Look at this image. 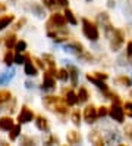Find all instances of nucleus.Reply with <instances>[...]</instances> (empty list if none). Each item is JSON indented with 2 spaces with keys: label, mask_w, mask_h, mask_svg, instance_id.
Returning a JSON list of instances; mask_svg holds the SVG:
<instances>
[{
  "label": "nucleus",
  "mask_w": 132,
  "mask_h": 146,
  "mask_svg": "<svg viewBox=\"0 0 132 146\" xmlns=\"http://www.w3.org/2000/svg\"><path fill=\"white\" fill-rule=\"evenodd\" d=\"M82 33H84V36L91 41L99 40V37H100V33H99L97 25L94 22H91L90 19H85V18L82 19Z\"/></svg>",
  "instance_id": "f257e3e1"
},
{
  "label": "nucleus",
  "mask_w": 132,
  "mask_h": 146,
  "mask_svg": "<svg viewBox=\"0 0 132 146\" xmlns=\"http://www.w3.org/2000/svg\"><path fill=\"white\" fill-rule=\"evenodd\" d=\"M56 75H57L56 68H50L49 71L44 72V80H43V89L44 90L51 92L56 89V80H55Z\"/></svg>",
  "instance_id": "f03ea898"
},
{
  "label": "nucleus",
  "mask_w": 132,
  "mask_h": 146,
  "mask_svg": "<svg viewBox=\"0 0 132 146\" xmlns=\"http://www.w3.org/2000/svg\"><path fill=\"white\" fill-rule=\"evenodd\" d=\"M66 18L65 15H60V13H53L50 16V19L47 22V30H55V28H65L66 25Z\"/></svg>",
  "instance_id": "7ed1b4c3"
},
{
  "label": "nucleus",
  "mask_w": 132,
  "mask_h": 146,
  "mask_svg": "<svg viewBox=\"0 0 132 146\" xmlns=\"http://www.w3.org/2000/svg\"><path fill=\"white\" fill-rule=\"evenodd\" d=\"M123 41H125V34H123V31L122 30H114L113 36L110 37V49L113 52H118L122 47Z\"/></svg>",
  "instance_id": "20e7f679"
},
{
  "label": "nucleus",
  "mask_w": 132,
  "mask_h": 146,
  "mask_svg": "<svg viewBox=\"0 0 132 146\" xmlns=\"http://www.w3.org/2000/svg\"><path fill=\"white\" fill-rule=\"evenodd\" d=\"M97 19H99V22L103 25L106 37H107V38H110V37L113 36V33H114V28L112 27V24H110L109 15H107V13H100L99 16H97Z\"/></svg>",
  "instance_id": "39448f33"
},
{
  "label": "nucleus",
  "mask_w": 132,
  "mask_h": 146,
  "mask_svg": "<svg viewBox=\"0 0 132 146\" xmlns=\"http://www.w3.org/2000/svg\"><path fill=\"white\" fill-rule=\"evenodd\" d=\"M109 114L114 121H118V123H123V119H125V111H123L120 108V105L116 104V102H113V106L109 109Z\"/></svg>",
  "instance_id": "423d86ee"
},
{
  "label": "nucleus",
  "mask_w": 132,
  "mask_h": 146,
  "mask_svg": "<svg viewBox=\"0 0 132 146\" xmlns=\"http://www.w3.org/2000/svg\"><path fill=\"white\" fill-rule=\"evenodd\" d=\"M49 37H51L55 41L60 43V41H65L68 40V31H65V28H55V30H47Z\"/></svg>",
  "instance_id": "0eeeda50"
},
{
  "label": "nucleus",
  "mask_w": 132,
  "mask_h": 146,
  "mask_svg": "<svg viewBox=\"0 0 132 146\" xmlns=\"http://www.w3.org/2000/svg\"><path fill=\"white\" fill-rule=\"evenodd\" d=\"M34 118V114L32 111L28 108V106H22L21 108V112L19 115H18V121H19V124H25V123H31Z\"/></svg>",
  "instance_id": "6e6552de"
},
{
  "label": "nucleus",
  "mask_w": 132,
  "mask_h": 146,
  "mask_svg": "<svg viewBox=\"0 0 132 146\" xmlns=\"http://www.w3.org/2000/svg\"><path fill=\"white\" fill-rule=\"evenodd\" d=\"M65 52H66V53H72V55L79 56V55L84 52V46L81 44V43H78V41L68 43V44L65 46Z\"/></svg>",
  "instance_id": "1a4fd4ad"
},
{
  "label": "nucleus",
  "mask_w": 132,
  "mask_h": 146,
  "mask_svg": "<svg viewBox=\"0 0 132 146\" xmlns=\"http://www.w3.org/2000/svg\"><path fill=\"white\" fill-rule=\"evenodd\" d=\"M103 139H104V143H107V145H120L122 143V137L118 131H107Z\"/></svg>",
  "instance_id": "9d476101"
},
{
  "label": "nucleus",
  "mask_w": 132,
  "mask_h": 146,
  "mask_svg": "<svg viewBox=\"0 0 132 146\" xmlns=\"http://www.w3.org/2000/svg\"><path fill=\"white\" fill-rule=\"evenodd\" d=\"M84 118H85V121L90 123V124L95 123V119H97V109H95V106L88 105L85 108V111H84Z\"/></svg>",
  "instance_id": "9b49d317"
},
{
  "label": "nucleus",
  "mask_w": 132,
  "mask_h": 146,
  "mask_svg": "<svg viewBox=\"0 0 132 146\" xmlns=\"http://www.w3.org/2000/svg\"><path fill=\"white\" fill-rule=\"evenodd\" d=\"M87 80H88V81H91V83L95 86V87H99V89L103 90L104 93L109 90V89H107V86H106V83H104V80L99 78V77L94 75V74H87Z\"/></svg>",
  "instance_id": "f8f14e48"
},
{
  "label": "nucleus",
  "mask_w": 132,
  "mask_h": 146,
  "mask_svg": "<svg viewBox=\"0 0 132 146\" xmlns=\"http://www.w3.org/2000/svg\"><path fill=\"white\" fill-rule=\"evenodd\" d=\"M88 140H90L93 145H97V146L104 145V139H103L101 133H99L97 130H93V131L88 133Z\"/></svg>",
  "instance_id": "ddd939ff"
},
{
  "label": "nucleus",
  "mask_w": 132,
  "mask_h": 146,
  "mask_svg": "<svg viewBox=\"0 0 132 146\" xmlns=\"http://www.w3.org/2000/svg\"><path fill=\"white\" fill-rule=\"evenodd\" d=\"M25 74L26 75H30V77H35L37 75V66H35L31 61H30V58L26 56V59H25Z\"/></svg>",
  "instance_id": "4468645a"
},
{
  "label": "nucleus",
  "mask_w": 132,
  "mask_h": 146,
  "mask_svg": "<svg viewBox=\"0 0 132 146\" xmlns=\"http://www.w3.org/2000/svg\"><path fill=\"white\" fill-rule=\"evenodd\" d=\"M13 127V119L11 117H2L0 118V130L9 131Z\"/></svg>",
  "instance_id": "2eb2a0df"
},
{
  "label": "nucleus",
  "mask_w": 132,
  "mask_h": 146,
  "mask_svg": "<svg viewBox=\"0 0 132 146\" xmlns=\"http://www.w3.org/2000/svg\"><path fill=\"white\" fill-rule=\"evenodd\" d=\"M59 99L60 98H57V96H46V98L43 99V104H44V106H46L47 109L53 111V108H55V105L57 104Z\"/></svg>",
  "instance_id": "dca6fc26"
},
{
  "label": "nucleus",
  "mask_w": 132,
  "mask_h": 146,
  "mask_svg": "<svg viewBox=\"0 0 132 146\" xmlns=\"http://www.w3.org/2000/svg\"><path fill=\"white\" fill-rule=\"evenodd\" d=\"M66 140L69 145H76L81 142V134H79L78 131H69L66 134Z\"/></svg>",
  "instance_id": "f3484780"
},
{
  "label": "nucleus",
  "mask_w": 132,
  "mask_h": 146,
  "mask_svg": "<svg viewBox=\"0 0 132 146\" xmlns=\"http://www.w3.org/2000/svg\"><path fill=\"white\" fill-rule=\"evenodd\" d=\"M15 19L13 15H5V16H0V31H3L6 27H9Z\"/></svg>",
  "instance_id": "a211bd4d"
},
{
  "label": "nucleus",
  "mask_w": 132,
  "mask_h": 146,
  "mask_svg": "<svg viewBox=\"0 0 132 146\" xmlns=\"http://www.w3.org/2000/svg\"><path fill=\"white\" fill-rule=\"evenodd\" d=\"M68 72H69V78H70V83H72V86L75 87V86H78V70L75 66L69 65L68 66Z\"/></svg>",
  "instance_id": "6ab92c4d"
},
{
  "label": "nucleus",
  "mask_w": 132,
  "mask_h": 146,
  "mask_svg": "<svg viewBox=\"0 0 132 146\" xmlns=\"http://www.w3.org/2000/svg\"><path fill=\"white\" fill-rule=\"evenodd\" d=\"M35 125H37V128L41 130V131H47L49 130V123H47V119L44 117H37V119H35Z\"/></svg>",
  "instance_id": "aec40b11"
},
{
  "label": "nucleus",
  "mask_w": 132,
  "mask_h": 146,
  "mask_svg": "<svg viewBox=\"0 0 132 146\" xmlns=\"http://www.w3.org/2000/svg\"><path fill=\"white\" fill-rule=\"evenodd\" d=\"M65 102L69 105V106H74L78 104V99H76V94L72 92V90H68L66 92V98H65Z\"/></svg>",
  "instance_id": "412c9836"
},
{
  "label": "nucleus",
  "mask_w": 132,
  "mask_h": 146,
  "mask_svg": "<svg viewBox=\"0 0 132 146\" xmlns=\"http://www.w3.org/2000/svg\"><path fill=\"white\" fill-rule=\"evenodd\" d=\"M76 99H78V104H85V102L88 100V90L85 87H79Z\"/></svg>",
  "instance_id": "4be33fe9"
},
{
  "label": "nucleus",
  "mask_w": 132,
  "mask_h": 146,
  "mask_svg": "<svg viewBox=\"0 0 132 146\" xmlns=\"http://www.w3.org/2000/svg\"><path fill=\"white\" fill-rule=\"evenodd\" d=\"M21 134V124H13V127L9 130V139L11 140H16L18 139V136Z\"/></svg>",
  "instance_id": "5701e85b"
},
{
  "label": "nucleus",
  "mask_w": 132,
  "mask_h": 146,
  "mask_svg": "<svg viewBox=\"0 0 132 146\" xmlns=\"http://www.w3.org/2000/svg\"><path fill=\"white\" fill-rule=\"evenodd\" d=\"M65 18H66V21L69 22V24H72V25H76L78 24V19L75 18V15H74V12L72 11H70V9H68V7H66V9H65Z\"/></svg>",
  "instance_id": "b1692460"
},
{
  "label": "nucleus",
  "mask_w": 132,
  "mask_h": 146,
  "mask_svg": "<svg viewBox=\"0 0 132 146\" xmlns=\"http://www.w3.org/2000/svg\"><path fill=\"white\" fill-rule=\"evenodd\" d=\"M15 44H16V36L15 34H9V36L5 37V46L7 49H12Z\"/></svg>",
  "instance_id": "393cba45"
},
{
  "label": "nucleus",
  "mask_w": 132,
  "mask_h": 146,
  "mask_svg": "<svg viewBox=\"0 0 132 146\" xmlns=\"http://www.w3.org/2000/svg\"><path fill=\"white\" fill-rule=\"evenodd\" d=\"M13 75H15V71H13V70H11V71H6V72H2V74H0V84H5V83H7V81L11 80Z\"/></svg>",
  "instance_id": "a878e982"
},
{
  "label": "nucleus",
  "mask_w": 132,
  "mask_h": 146,
  "mask_svg": "<svg viewBox=\"0 0 132 146\" xmlns=\"http://www.w3.org/2000/svg\"><path fill=\"white\" fill-rule=\"evenodd\" d=\"M114 83L120 84V86H125V87H129L132 81H131V78H128L126 75H120V77H118V78L114 80Z\"/></svg>",
  "instance_id": "bb28decb"
},
{
  "label": "nucleus",
  "mask_w": 132,
  "mask_h": 146,
  "mask_svg": "<svg viewBox=\"0 0 132 146\" xmlns=\"http://www.w3.org/2000/svg\"><path fill=\"white\" fill-rule=\"evenodd\" d=\"M13 58H15V56H13V53L11 52V49H9L7 52L5 53V58H3V62H5V64H6L7 66H11V65L13 64Z\"/></svg>",
  "instance_id": "cd10ccee"
},
{
  "label": "nucleus",
  "mask_w": 132,
  "mask_h": 146,
  "mask_svg": "<svg viewBox=\"0 0 132 146\" xmlns=\"http://www.w3.org/2000/svg\"><path fill=\"white\" fill-rule=\"evenodd\" d=\"M11 98H12L11 92H7V90H0V105L5 104V102H7Z\"/></svg>",
  "instance_id": "c85d7f7f"
},
{
  "label": "nucleus",
  "mask_w": 132,
  "mask_h": 146,
  "mask_svg": "<svg viewBox=\"0 0 132 146\" xmlns=\"http://www.w3.org/2000/svg\"><path fill=\"white\" fill-rule=\"evenodd\" d=\"M56 78H59V80H62V81H68V78H69L68 70H59V71H57V75H56Z\"/></svg>",
  "instance_id": "c756f323"
},
{
  "label": "nucleus",
  "mask_w": 132,
  "mask_h": 146,
  "mask_svg": "<svg viewBox=\"0 0 132 146\" xmlns=\"http://www.w3.org/2000/svg\"><path fill=\"white\" fill-rule=\"evenodd\" d=\"M15 49H16V53H22L24 50L26 49V43H25L24 40H21V41H16Z\"/></svg>",
  "instance_id": "7c9ffc66"
},
{
  "label": "nucleus",
  "mask_w": 132,
  "mask_h": 146,
  "mask_svg": "<svg viewBox=\"0 0 132 146\" xmlns=\"http://www.w3.org/2000/svg\"><path fill=\"white\" fill-rule=\"evenodd\" d=\"M72 123L75 125H79V123H81V114H79V111H74V114H72Z\"/></svg>",
  "instance_id": "2f4dec72"
},
{
  "label": "nucleus",
  "mask_w": 132,
  "mask_h": 146,
  "mask_svg": "<svg viewBox=\"0 0 132 146\" xmlns=\"http://www.w3.org/2000/svg\"><path fill=\"white\" fill-rule=\"evenodd\" d=\"M32 11L37 13V16H44V9L41 7V5H32Z\"/></svg>",
  "instance_id": "473e14b6"
},
{
  "label": "nucleus",
  "mask_w": 132,
  "mask_h": 146,
  "mask_svg": "<svg viewBox=\"0 0 132 146\" xmlns=\"http://www.w3.org/2000/svg\"><path fill=\"white\" fill-rule=\"evenodd\" d=\"M25 59H26V56H24L22 53H16V55H15V58H13V62L21 65V64H24V62H25Z\"/></svg>",
  "instance_id": "72a5a7b5"
},
{
  "label": "nucleus",
  "mask_w": 132,
  "mask_h": 146,
  "mask_svg": "<svg viewBox=\"0 0 132 146\" xmlns=\"http://www.w3.org/2000/svg\"><path fill=\"white\" fill-rule=\"evenodd\" d=\"M43 59L49 64V66H50V68H56V65H55V59H53V56H51V55H44V58H43Z\"/></svg>",
  "instance_id": "f704fd0d"
},
{
  "label": "nucleus",
  "mask_w": 132,
  "mask_h": 146,
  "mask_svg": "<svg viewBox=\"0 0 132 146\" xmlns=\"http://www.w3.org/2000/svg\"><path fill=\"white\" fill-rule=\"evenodd\" d=\"M123 131H125V134H126L128 139L132 142V124H126L125 128H123Z\"/></svg>",
  "instance_id": "c9c22d12"
},
{
  "label": "nucleus",
  "mask_w": 132,
  "mask_h": 146,
  "mask_svg": "<svg viewBox=\"0 0 132 146\" xmlns=\"http://www.w3.org/2000/svg\"><path fill=\"white\" fill-rule=\"evenodd\" d=\"M107 114H109V109L106 108V106H101V108L97 109V117H101V118H104Z\"/></svg>",
  "instance_id": "e433bc0d"
},
{
  "label": "nucleus",
  "mask_w": 132,
  "mask_h": 146,
  "mask_svg": "<svg viewBox=\"0 0 132 146\" xmlns=\"http://www.w3.org/2000/svg\"><path fill=\"white\" fill-rule=\"evenodd\" d=\"M126 112L128 117H132V102H126L125 104V109H123Z\"/></svg>",
  "instance_id": "4c0bfd02"
},
{
  "label": "nucleus",
  "mask_w": 132,
  "mask_h": 146,
  "mask_svg": "<svg viewBox=\"0 0 132 146\" xmlns=\"http://www.w3.org/2000/svg\"><path fill=\"white\" fill-rule=\"evenodd\" d=\"M41 2L44 3V6H47L49 9H53L55 5H56V0H41Z\"/></svg>",
  "instance_id": "58836bf2"
},
{
  "label": "nucleus",
  "mask_w": 132,
  "mask_h": 146,
  "mask_svg": "<svg viewBox=\"0 0 132 146\" xmlns=\"http://www.w3.org/2000/svg\"><path fill=\"white\" fill-rule=\"evenodd\" d=\"M55 143L57 145V143H59V139H57L56 136H53V134H51V136L49 137V140H46V145H55Z\"/></svg>",
  "instance_id": "ea45409f"
},
{
  "label": "nucleus",
  "mask_w": 132,
  "mask_h": 146,
  "mask_svg": "<svg viewBox=\"0 0 132 146\" xmlns=\"http://www.w3.org/2000/svg\"><path fill=\"white\" fill-rule=\"evenodd\" d=\"M126 56L128 58H132V41H129L128 46H126Z\"/></svg>",
  "instance_id": "a19ab883"
},
{
  "label": "nucleus",
  "mask_w": 132,
  "mask_h": 146,
  "mask_svg": "<svg viewBox=\"0 0 132 146\" xmlns=\"http://www.w3.org/2000/svg\"><path fill=\"white\" fill-rule=\"evenodd\" d=\"M22 145H34V139H31V137H24Z\"/></svg>",
  "instance_id": "79ce46f5"
},
{
  "label": "nucleus",
  "mask_w": 132,
  "mask_h": 146,
  "mask_svg": "<svg viewBox=\"0 0 132 146\" xmlns=\"http://www.w3.org/2000/svg\"><path fill=\"white\" fill-rule=\"evenodd\" d=\"M34 62H35V65H37L38 68H41V70H44V62L41 61V59H37V58H34Z\"/></svg>",
  "instance_id": "37998d69"
},
{
  "label": "nucleus",
  "mask_w": 132,
  "mask_h": 146,
  "mask_svg": "<svg viewBox=\"0 0 132 146\" xmlns=\"http://www.w3.org/2000/svg\"><path fill=\"white\" fill-rule=\"evenodd\" d=\"M94 75H97L99 78H101V80H107V74H104V72H94Z\"/></svg>",
  "instance_id": "c03bdc74"
},
{
  "label": "nucleus",
  "mask_w": 132,
  "mask_h": 146,
  "mask_svg": "<svg viewBox=\"0 0 132 146\" xmlns=\"http://www.w3.org/2000/svg\"><path fill=\"white\" fill-rule=\"evenodd\" d=\"M56 3L59 5V6H63V7H68V0H56Z\"/></svg>",
  "instance_id": "a18cd8bd"
},
{
  "label": "nucleus",
  "mask_w": 132,
  "mask_h": 146,
  "mask_svg": "<svg viewBox=\"0 0 132 146\" xmlns=\"http://www.w3.org/2000/svg\"><path fill=\"white\" fill-rule=\"evenodd\" d=\"M24 24H25V18H24V19H21L19 22L16 24V27H15V30H19V28H22V25H24Z\"/></svg>",
  "instance_id": "49530a36"
},
{
  "label": "nucleus",
  "mask_w": 132,
  "mask_h": 146,
  "mask_svg": "<svg viewBox=\"0 0 132 146\" xmlns=\"http://www.w3.org/2000/svg\"><path fill=\"white\" fill-rule=\"evenodd\" d=\"M5 9H6V5L5 3H0V12H3Z\"/></svg>",
  "instance_id": "de8ad7c7"
},
{
  "label": "nucleus",
  "mask_w": 132,
  "mask_h": 146,
  "mask_svg": "<svg viewBox=\"0 0 132 146\" xmlns=\"http://www.w3.org/2000/svg\"><path fill=\"white\" fill-rule=\"evenodd\" d=\"M25 84H26V87H28V89H31V87H34V84H32V83H30V81H26Z\"/></svg>",
  "instance_id": "09e8293b"
},
{
  "label": "nucleus",
  "mask_w": 132,
  "mask_h": 146,
  "mask_svg": "<svg viewBox=\"0 0 132 146\" xmlns=\"http://www.w3.org/2000/svg\"><path fill=\"white\" fill-rule=\"evenodd\" d=\"M109 6H110V7L114 6V2H113V0H109Z\"/></svg>",
  "instance_id": "8fccbe9b"
},
{
  "label": "nucleus",
  "mask_w": 132,
  "mask_h": 146,
  "mask_svg": "<svg viewBox=\"0 0 132 146\" xmlns=\"http://www.w3.org/2000/svg\"><path fill=\"white\" fill-rule=\"evenodd\" d=\"M88 2H90V0H88Z\"/></svg>",
  "instance_id": "3c124183"
},
{
  "label": "nucleus",
  "mask_w": 132,
  "mask_h": 146,
  "mask_svg": "<svg viewBox=\"0 0 132 146\" xmlns=\"http://www.w3.org/2000/svg\"><path fill=\"white\" fill-rule=\"evenodd\" d=\"M131 94H132V93H131Z\"/></svg>",
  "instance_id": "603ef678"
}]
</instances>
